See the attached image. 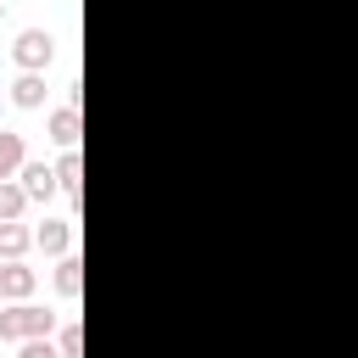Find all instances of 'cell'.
<instances>
[{
	"mask_svg": "<svg viewBox=\"0 0 358 358\" xmlns=\"http://www.w3.org/2000/svg\"><path fill=\"white\" fill-rule=\"evenodd\" d=\"M50 324H56V313H45L34 302H17V308L0 313V341H39V336H50Z\"/></svg>",
	"mask_w": 358,
	"mask_h": 358,
	"instance_id": "6da1fadb",
	"label": "cell"
},
{
	"mask_svg": "<svg viewBox=\"0 0 358 358\" xmlns=\"http://www.w3.org/2000/svg\"><path fill=\"white\" fill-rule=\"evenodd\" d=\"M11 56H17V67H22V73H39V67H50L56 39H50L45 28H22V34H17V45H11Z\"/></svg>",
	"mask_w": 358,
	"mask_h": 358,
	"instance_id": "7a4b0ae2",
	"label": "cell"
},
{
	"mask_svg": "<svg viewBox=\"0 0 358 358\" xmlns=\"http://www.w3.org/2000/svg\"><path fill=\"white\" fill-rule=\"evenodd\" d=\"M22 190H28V201H50L62 190V179L50 162H22Z\"/></svg>",
	"mask_w": 358,
	"mask_h": 358,
	"instance_id": "3957f363",
	"label": "cell"
},
{
	"mask_svg": "<svg viewBox=\"0 0 358 358\" xmlns=\"http://www.w3.org/2000/svg\"><path fill=\"white\" fill-rule=\"evenodd\" d=\"M34 285H39V274H34V268H22V263H0V296L22 302Z\"/></svg>",
	"mask_w": 358,
	"mask_h": 358,
	"instance_id": "277c9868",
	"label": "cell"
},
{
	"mask_svg": "<svg viewBox=\"0 0 358 358\" xmlns=\"http://www.w3.org/2000/svg\"><path fill=\"white\" fill-rule=\"evenodd\" d=\"M28 246H34V229H28V224H17V218L0 224V257H6V263H22Z\"/></svg>",
	"mask_w": 358,
	"mask_h": 358,
	"instance_id": "5b68a950",
	"label": "cell"
},
{
	"mask_svg": "<svg viewBox=\"0 0 358 358\" xmlns=\"http://www.w3.org/2000/svg\"><path fill=\"white\" fill-rule=\"evenodd\" d=\"M34 241H39L45 252H67V246H73V218H45V224L34 229Z\"/></svg>",
	"mask_w": 358,
	"mask_h": 358,
	"instance_id": "8992f818",
	"label": "cell"
},
{
	"mask_svg": "<svg viewBox=\"0 0 358 358\" xmlns=\"http://www.w3.org/2000/svg\"><path fill=\"white\" fill-rule=\"evenodd\" d=\"M50 140L73 151V140H78V106H56L50 112Z\"/></svg>",
	"mask_w": 358,
	"mask_h": 358,
	"instance_id": "52a82bcc",
	"label": "cell"
},
{
	"mask_svg": "<svg viewBox=\"0 0 358 358\" xmlns=\"http://www.w3.org/2000/svg\"><path fill=\"white\" fill-rule=\"evenodd\" d=\"M22 134H6L0 129V179H11V173H22Z\"/></svg>",
	"mask_w": 358,
	"mask_h": 358,
	"instance_id": "ba28073f",
	"label": "cell"
},
{
	"mask_svg": "<svg viewBox=\"0 0 358 358\" xmlns=\"http://www.w3.org/2000/svg\"><path fill=\"white\" fill-rule=\"evenodd\" d=\"M11 101H17V106H45V78H39V73H22V78L11 84Z\"/></svg>",
	"mask_w": 358,
	"mask_h": 358,
	"instance_id": "9c48e42d",
	"label": "cell"
},
{
	"mask_svg": "<svg viewBox=\"0 0 358 358\" xmlns=\"http://www.w3.org/2000/svg\"><path fill=\"white\" fill-rule=\"evenodd\" d=\"M22 207H28V190H22V185H6V179H0V224L22 218Z\"/></svg>",
	"mask_w": 358,
	"mask_h": 358,
	"instance_id": "30bf717a",
	"label": "cell"
},
{
	"mask_svg": "<svg viewBox=\"0 0 358 358\" xmlns=\"http://www.w3.org/2000/svg\"><path fill=\"white\" fill-rule=\"evenodd\" d=\"M78 268H84L78 257H62V263H56V291H62V296H78V285H84Z\"/></svg>",
	"mask_w": 358,
	"mask_h": 358,
	"instance_id": "8fae6325",
	"label": "cell"
},
{
	"mask_svg": "<svg viewBox=\"0 0 358 358\" xmlns=\"http://www.w3.org/2000/svg\"><path fill=\"white\" fill-rule=\"evenodd\" d=\"M78 173H84V162H78V151H67V157L56 162V179H62L67 196H78Z\"/></svg>",
	"mask_w": 358,
	"mask_h": 358,
	"instance_id": "7c38bea8",
	"label": "cell"
},
{
	"mask_svg": "<svg viewBox=\"0 0 358 358\" xmlns=\"http://www.w3.org/2000/svg\"><path fill=\"white\" fill-rule=\"evenodd\" d=\"M17 358H62V347H50V336H39V341H22Z\"/></svg>",
	"mask_w": 358,
	"mask_h": 358,
	"instance_id": "4fadbf2b",
	"label": "cell"
},
{
	"mask_svg": "<svg viewBox=\"0 0 358 358\" xmlns=\"http://www.w3.org/2000/svg\"><path fill=\"white\" fill-rule=\"evenodd\" d=\"M78 352H84V330L67 324V330H62V358H78Z\"/></svg>",
	"mask_w": 358,
	"mask_h": 358,
	"instance_id": "5bb4252c",
	"label": "cell"
}]
</instances>
